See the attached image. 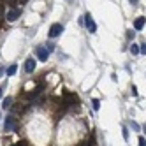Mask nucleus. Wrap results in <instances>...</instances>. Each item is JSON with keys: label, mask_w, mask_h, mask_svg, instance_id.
Wrapping results in <instances>:
<instances>
[{"label": "nucleus", "mask_w": 146, "mask_h": 146, "mask_svg": "<svg viewBox=\"0 0 146 146\" xmlns=\"http://www.w3.org/2000/svg\"><path fill=\"white\" fill-rule=\"evenodd\" d=\"M2 92H4V86H0V97H2Z\"/></svg>", "instance_id": "nucleus-20"}, {"label": "nucleus", "mask_w": 146, "mask_h": 146, "mask_svg": "<svg viewBox=\"0 0 146 146\" xmlns=\"http://www.w3.org/2000/svg\"><path fill=\"white\" fill-rule=\"evenodd\" d=\"M130 125H132V129H134L135 132H139V130H141V127H139V125H137V123H135V121H132Z\"/></svg>", "instance_id": "nucleus-13"}, {"label": "nucleus", "mask_w": 146, "mask_h": 146, "mask_svg": "<svg viewBox=\"0 0 146 146\" xmlns=\"http://www.w3.org/2000/svg\"><path fill=\"white\" fill-rule=\"evenodd\" d=\"M7 2H9V5H11V7H13V5L16 4V0H7Z\"/></svg>", "instance_id": "nucleus-18"}, {"label": "nucleus", "mask_w": 146, "mask_h": 146, "mask_svg": "<svg viewBox=\"0 0 146 146\" xmlns=\"http://www.w3.org/2000/svg\"><path fill=\"white\" fill-rule=\"evenodd\" d=\"M143 130H144V132H146V123H144V125H143Z\"/></svg>", "instance_id": "nucleus-21"}, {"label": "nucleus", "mask_w": 146, "mask_h": 146, "mask_svg": "<svg viewBox=\"0 0 146 146\" xmlns=\"http://www.w3.org/2000/svg\"><path fill=\"white\" fill-rule=\"evenodd\" d=\"M48 55H49V51L46 48H37V58L40 62H46L48 60Z\"/></svg>", "instance_id": "nucleus-6"}, {"label": "nucleus", "mask_w": 146, "mask_h": 146, "mask_svg": "<svg viewBox=\"0 0 146 146\" xmlns=\"http://www.w3.org/2000/svg\"><path fill=\"white\" fill-rule=\"evenodd\" d=\"M19 14H21V11H19V9H11V11L7 13L5 19H7V21H16V19L19 18Z\"/></svg>", "instance_id": "nucleus-4"}, {"label": "nucleus", "mask_w": 146, "mask_h": 146, "mask_svg": "<svg viewBox=\"0 0 146 146\" xmlns=\"http://www.w3.org/2000/svg\"><path fill=\"white\" fill-rule=\"evenodd\" d=\"M123 139H125V141H129V130L125 129V127H123Z\"/></svg>", "instance_id": "nucleus-15"}, {"label": "nucleus", "mask_w": 146, "mask_h": 146, "mask_svg": "<svg viewBox=\"0 0 146 146\" xmlns=\"http://www.w3.org/2000/svg\"><path fill=\"white\" fill-rule=\"evenodd\" d=\"M2 18H4V0H0V23H2Z\"/></svg>", "instance_id": "nucleus-12"}, {"label": "nucleus", "mask_w": 146, "mask_h": 146, "mask_svg": "<svg viewBox=\"0 0 146 146\" xmlns=\"http://www.w3.org/2000/svg\"><path fill=\"white\" fill-rule=\"evenodd\" d=\"M139 146H146V141H144V137H139Z\"/></svg>", "instance_id": "nucleus-16"}, {"label": "nucleus", "mask_w": 146, "mask_h": 146, "mask_svg": "<svg viewBox=\"0 0 146 146\" xmlns=\"http://www.w3.org/2000/svg\"><path fill=\"white\" fill-rule=\"evenodd\" d=\"M132 95H134V97L137 95V88H135V86H132Z\"/></svg>", "instance_id": "nucleus-17"}, {"label": "nucleus", "mask_w": 146, "mask_h": 146, "mask_svg": "<svg viewBox=\"0 0 146 146\" xmlns=\"http://www.w3.org/2000/svg\"><path fill=\"white\" fill-rule=\"evenodd\" d=\"M139 51H141L143 55H146V42H143V44L139 46Z\"/></svg>", "instance_id": "nucleus-14"}, {"label": "nucleus", "mask_w": 146, "mask_h": 146, "mask_svg": "<svg viewBox=\"0 0 146 146\" xmlns=\"http://www.w3.org/2000/svg\"><path fill=\"white\" fill-rule=\"evenodd\" d=\"M130 51H132V55H139V53H141V51H139V46H137V44H132Z\"/></svg>", "instance_id": "nucleus-10"}, {"label": "nucleus", "mask_w": 146, "mask_h": 146, "mask_svg": "<svg viewBox=\"0 0 146 146\" xmlns=\"http://www.w3.org/2000/svg\"><path fill=\"white\" fill-rule=\"evenodd\" d=\"M16 70H18V65H11V67L7 69V76H14Z\"/></svg>", "instance_id": "nucleus-9"}, {"label": "nucleus", "mask_w": 146, "mask_h": 146, "mask_svg": "<svg viewBox=\"0 0 146 146\" xmlns=\"http://www.w3.org/2000/svg\"><path fill=\"white\" fill-rule=\"evenodd\" d=\"M144 23H146V19H144V18H137V19L134 21V28H135V30H143Z\"/></svg>", "instance_id": "nucleus-7"}, {"label": "nucleus", "mask_w": 146, "mask_h": 146, "mask_svg": "<svg viewBox=\"0 0 146 146\" xmlns=\"http://www.w3.org/2000/svg\"><path fill=\"white\" fill-rule=\"evenodd\" d=\"M92 106H93V109H95V111H99V108H100V102H99L97 99H93V100H92Z\"/></svg>", "instance_id": "nucleus-11"}, {"label": "nucleus", "mask_w": 146, "mask_h": 146, "mask_svg": "<svg viewBox=\"0 0 146 146\" xmlns=\"http://www.w3.org/2000/svg\"><path fill=\"white\" fill-rule=\"evenodd\" d=\"M135 2H137V0H130V4H135Z\"/></svg>", "instance_id": "nucleus-22"}, {"label": "nucleus", "mask_w": 146, "mask_h": 146, "mask_svg": "<svg viewBox=\"0 0 146 146\" xmlns=\"http://www.w3.org/2000/svg\"><path fill=\"white\" fill-rule=\"evenodd\" d=\"M85 25H86V28L90 30V34H95V32H97V25H95V21H93V18H92L90 13L85 16Z\"/></svg>", "instance_id": "nucleus-1"}, {"label": "nucleus", "mask_w": 146, "mask_h": 146, "mask_svg": "<svg viewBox=\"0 0 146 146\" xmlns=\"http://www.w3.org/2000/svg\"><path fill=\"white\" fill-rule=\"evenodd\" d=\"M62 32H64V27H62L60 23H55V25H51V28H49V37H58Z\"/></svg>", "instance_id": "nucleus-2"}, {"label": "nucleus", "mask_w": 146, "mask_h": 146, "mask_svg": "<svg viewBox=\"0 0 146 146\" xmlns=\"http://www.w3.org/2000/svg\"><path fill=\"white\" fill-rule=\"evenodd\" d=\"M21 2H27V0H21Z\"/></svg>", "instance_id": "nucleus-23"}, {"label": "nucleus", "mask_w": 146, "mask_h": 146, "mask_svg": "<svg viewBox=\"0 0 146 146\" xmlns=\"http://www.w3.org/2000/svg\"><path fill=\"white\" fill-rule=\"evenodd\" d=\"M4 129H5V132L14 130V129H16V118H14V116H7V118H5V125H4Z\"/></svg>", "instance_id": "nucleus-3"}, {"label": "nucleus", "mask_w": 146, "mask_h": 146, "mask_svg": "<svg viewBox=\"0 0 146 146\" xmlns=\"http://www.w3.org/2000/svg\"><path fill=\"white\" fill-rule=\"evenodd\" d=\"M25 70L28 72V74H32V72L35 70V60L34 58H27V62H25Z\"/></svg>", "instance_id": "nucleus-5"}, {"label": "nucleus", "mask_w": 146, "mask_h": 146, "mask_svg": "<svg viewBox=\"0 0 146 146\" xmlns=\"http://www.w3.org/2000/svg\"><path fill=\"white\" fill-rule=\"evenodd\" d=\"M11 102H13L11 97H5V99L2 100V108H4V109H9V108H11Z\"/></svg>", "instance_id": "nucleus-8"}, {"label": "nucleus", "mask_w": 146, "mask_h": 146, "mask_svg": "<svg viewBox=\"0 0 146 146\" xmlns=\"http://www.w3.org/2000/svg\"><path fill=\"white\" fill-rule=\"evenodd\" d=\"M4 72H5V69H4V67H0V78H2V74H4Z\"/></svg>", "instance_id": "nucleus-19"}]
</instances>
